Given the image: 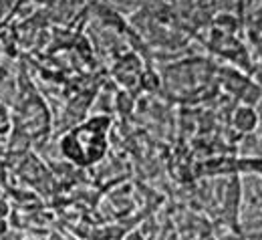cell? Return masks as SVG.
Listing matches in <instances>:
<instances>
[{"label":"cell","instance_id":"6da1fadb","mask_svg":"<svg viewBox=\"0 0 262 240\" xmlns=\"http://www.w3.org/2000/svg\"><path fill=\"white\" fill-rule=\"evenodd\" d=\"M4 230H6V224H4V222H2V220H0V234H2V232H4Z\"/></svg>","mask_w":262,"mask_h":240}]
</instances>
